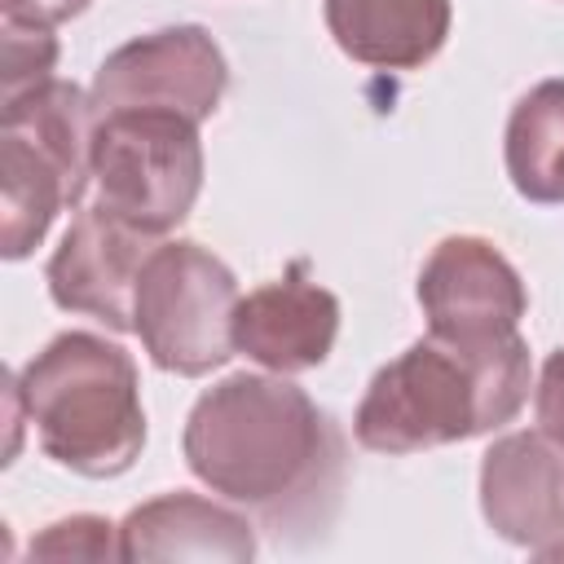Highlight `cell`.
Segmentation results:
<instances>
[{"instance_id": "obj_1", "label": "cell", "mask_w": 564, "mask_h": 564, "mask_svg": "<svg viewBox=\"0 0 564 564\" xmlns=\"http://www.w3.org/2000/svg\"><path fill=\"white\" fill-rule=\"evenodd\" d=\"M181 454L212 494L251 511L278 542L326 538L348 485L344 427L273 370L212 383L185 414Z\"/></svg>"}, {"instance_id": "obj_2", "label": "cell", "mask_w": 564, "mask_h": 564, "mask_svg": "<svg viewBox=\"0 0 564 564\" xmlns=\"http://www.w3.org/2000/svg\"><path fill=\"white\" fill-rule=\"evenodd\" d=\"M529 392L533 361L520 335L489 348L423 335L370 375L352 414V436L370 454L441 449L498 432L524 410Z\"/></svg>"}, {"instance_id": "obj_3", "label": "cell", "mask_w": 564, "mask_h": 564, "mask_svg": "<svg viewBox=\"0 0 564 564\" xmlns=\"http://www.w3.org/2000/svg\"><path fill=\"white\" fill-rule=\"evenodd\" d=\"M40 454L57 467L110 480L145 449L141 375L123 344L97 330L53 335L22 370L9 375Z\"/></svg>"}, {"instance_id": "obj_4", "label": "cell", "mask_w": 564, "mask_h": 564, "mask_svg": "<svg viewBox=\"0 0 564 564\" xmlns=\"http://www.w3.org/2000/svg\"><path fill=\"white\" fill-rule=\"evenodd\" d=\"M93 97L70 79L0 101V256L26 260L93 181Z\"/></svg>"}, {"instance_id": "obj_5", "label": "cell", "mask_w": 564, "mask_h": 564, "mask_svg": "<svg viewBox=\"0 0 564 564\" xmlns=\"http://www.w3.org/2000/svg\"><path fill=\"white\" fill-rule=\"evenodd\" d=\"M238 278L216 251L194 238H163L141 269L132 330L159 370L203 379L238 352Z\"/></svg>"}, {"instance_id": "obj_6", "label": "cell", "mask_w": 564, "mask_h": 564, "mask_svg": "<svg viewBox=\"0 0 564 564\" xmlns=\"http://www.w3.org/2000/svg\"><path fill=\"white\" fill-rule=\"evenodd\" d=\"M93 181L110 212L145 234L167 238L194 212L203 189L198 123L167 110L97 115Z\"/></svg>"}, {"instance_id": "obj_7", "label": "cell", "mask_w": 564, "mask_h": 564, "mask_svg": "<svg viewBox=\"0 0 564 564\" xmlns=\"http://www.w3.org/2000/svg\"><path fill=\"white\" fill-rule=\"evenodd\" d=\"M229 88V62L207 26L176 22L137 35L101 57L88 97L97 115L115 110H167L194 123L212 119Z\"/></svg>"}, {"instance_id": "obj_8", "label": "cell", "mask_w": 564, "mask_h": 564, "mask_svg": "<svg viewBox=\"0 0 564 564\" xmlns=\"http://www.w3.org/2000/svg\"><path fill=\"white\" fill-rule=\"evenodd\" d=\"M419 308L427 335H441L463 348H489L520 335L529 313V291L520 269L480 234L441 238L419 269Z\"/></svg>"}, {"instance_id": "obj_9", "label": "cell", "mask_w": 564, "mask_h": 564, "mask_svg": "<svg viewBox=\"0 0 564 564\" xmlns=\"http://www.w3.org/2000/svg\"><path fill=\"white\" fill-rule=\"evenodd\" d=\"M159 242V234L137 229L101 198L79 207V216L66 225L57 251L44 264L53 304L66 313H84L115 335L132 330L137 282Z\"/></svg>"}, {"instance_id": "obj_10", "label": "cell", "mask_w": 564, "mask_h": 564, "mask_svg": "<svg viewBox=\"0 0 564 564\" xmlns=\"http://www.w3.org/2000/svg\"><path fill=\"white\" fill-rule=\"evenodd\" d=\"M480 516L529 555L564 542V445L533 432H507L480 454Z\"/></svg>"}, {"instance_id": "obj_11", "label": "cell", "mask_w": 564, "mask_h": 564, "mask_svg": "<svg viewBox=\"0 0 564 564\" xmlns=\"http://www.w3.org/2000/svg\"><path fill=\"white\" fill-rule=\"evenodd\" d=\"M335 335L339 300L330 286L308 278L304 260H295L282 278L247 291L234 313V348L273 375L317 370L330 357Z\"/></svg>"}, {"instance_id": "obj_12", "label": "cell", "mask_w": 564, "mask_h": 564, "mask_svg": "<svg viewBox=\"0 0 564 564\" xmlns=\"http://www.w3.org/2000/svg\"><path fill=\"white\" fill-rule=\"evenodd\" d=\"M119 560L154 564V560H220L247 564L256 560V529L242 511L172 489L141 507H132L119 524Z\"/></svg>"}, {"instance_id": "obj_13", "label": "cell", "mask_w": 564, "mask_h": 564, "mask_svg": "<svg viewBox=\"0 0 564 564\" xmlns=\"http://www.w3.org/2000/svg\"><path fill=\"white\" fill-rule=\"evenodd\" d=\"M322 18L344 57L375 70L427 66L454 22L449 0H322Z\"/></svg>"}, {"instance_id": "obj_14", "label": "cell", "mask_w": 564, "mask_h": 564, "mask_svg": "<svg viewBox=\"0 0 564 564\" xmlns=\"http://www.w3.org/2000/svg\"><path fill=\"white\" fill-rule=\"evenodd\" d=\"M502 163L520 198L564 203V75L533 84L507 115Z\"/></svg>"}, {"instance_id": "obj_15", "label": "cell", "mask_w": 564, "mask_h": 564, "mask_svg": "<svg viewBox=\"0 0 564 564\" xmlns=\"http://www.w3.org/2000/svg\"><path fill=\"white\" fill-rule=\"evenodd\" d=\"M57 66V35L53 26H35V22H18L4 18L0 22V101L48 84Z\"/></svg>"}, {"instance_id": "obj_16", "label": "cell", "mask_w": 564, "mask_h": 564, "mask_svg": "<svg viewBox=\"0 0 564 564\" xmlns=\"http://www.w3.org/2000/svg\"><path fill=\"white\" fill-rule=\"evenodd\" d=\"M31 560H119V524L93 511L53 520L31 538Z\"/></svg>"}, {"instance_id": "obj_17", "label": "cell", "mask_w": 564, "mask_h": 564, "mask_svg": "<svg viewBox=\"0 0 564 564\" xmlns=\"http://www.w3.org/2000/svg\"><path fill=\"white\" fill-rule=\"evenodd\" d=\"M533 423L542 436L564 445V344L546 352V361L533 379Z\"/></svg>"}, {"instance_id": "obj_18", "label": "cell", "mask_w": 564, "mask_h": 564, "mask_svg": "<svg viewBox=\"0 0 564 564\" xmlns=\"http://www.w3.org/2000/svg\"><path fill=\"white\" fill-rule=\"evenodd\" d=\"M93 0H0L4 18H18V22H35V26H62L70 18H79Z\"/></svg>"}]
</instances>
